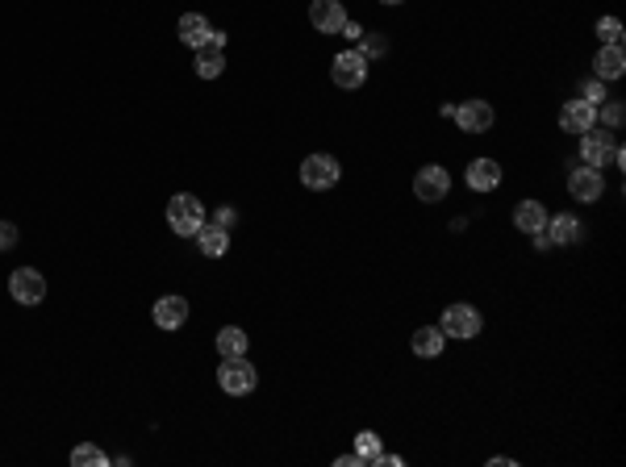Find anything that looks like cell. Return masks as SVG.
I'll return each instance as SVG.
<instances>
[{
    "label": "cell",
    "mask_w": 626,
    "mask_h": 467,
    "mask_svg": "<svg viewBox=\"0 0 626 467\" xmlns=\"http://www.w3.org/2000/svg\"><path fill=\"white\" fill-rule=\"evenodd\" d=\"M581 163L584 167H622L626 163V154H622V146H618V138H614V130H602L597 134V126L589 134H581Z\"/></svg>",
    "instance_id": "obj_1"
},
{
    "label": "cell",
    "mask_w": 626,
    "mask_h": 467,
    "mask_svg": "<svg viewBox=\"0 0 626 467\" xmlns=\"http://www.w3.org/2000/svg\"><path fill=\"white\" fill-rule=\"evenodd\" d=\"M205 205H201V196L193 192H175L172 201H167V226H172V234H180V238H193L196 229L205 226Z\"/></svg>",
    "instance_id": "obj_2"
},
{
    "label": "cell",
    "mask_w": 626,
    "mask_h": 467,
    "mask_svg": "<svg viewBox=\"0 0 626 467\" xmlns=\"http://www.w3.org/2000/svg\"><path fill=\"white\" fill-rule=\"evenodd\" d=\"M217 384H222V392H230V397H247V392H255L260 376H255V368L247 363V355H234V359H222Z\"/></svg>",
    "instance_id": "obj_3"
},
{
    "label": "cell",
    "mask_w": 626,
    "mask_h": 467,
    "mask_svg": "<svg viewBox=\"0 0 626 467\" xmlns=\"http://www.w3.org/2000/svg\"><path fill=\"white\" fill-rule=\"evenodd\" d=\"M338 175H343V167H338L335 154H309V159H301V184L313 188V192L335 188Z\"/></svg>",
    "instance_id": "obj_4"
},
{
    "label": "cell",
    "mask_w": 626,
    "mask_h": 467,
    "mask_svg": "<svg viewBox=\"0 0 626 467\" xmlns=\"http://www.w3.org/2000/svg\"><path fill=\"white\" fill-rule=\"evenodd\" d=\"M439 330H443L447 338H464V342H472L480 330H485V317L476 313L472 304H447L443 322H439Z\"/></svg>",
    "instance_id": "obj_5"
},
{
    "label": "cell",
    "mask_w": 626,
    "mask_h": 467,
    "mask_svg": "<svg viewBox=\"0 0 626 467\" xmlns=\"http://www.w3.org/2000/svg\"><path fill=\"white\" fill-rule=\"evenodd\" d=\"M447 192H451V175H447V167L426 163L418 175H413V196H418V201H426V205H439V201H447Z\"/></svg>",
    "instance_id": "obj_6"
},
{
    "label": "cell",
    "mask_w": 626,
    "mask_h": 467,
    "mask_svg": "<svg viewBox=\"0 0 626 467\" xmlns=\"http://www.w3.org/2000/svg\"><path fill=\"white\" fill-rule=\"evenodd\" d=\"M367 59L359 55V51H343V55H335V63H330V79H335L338 88H346V92H356V88L367 84Z\"/></svg>",
    "instance_id": "obj_7"
},
{
    "label": "cell",
    "mask_w": 626,
    "mask_h": 467,
    "mask_svg": "<svg viewBox=\"0 0 626 467\" xmlns=\"http://www.w3.org/2000/svg\"><path fill=\"white\" fill-rule=\"evenodd\" d=\"M568 192H573V201H581V205H597L605 196V180L597 167H584L576 163L573 172H568Z\"/></svg>",
    "instance_id": "obj_8"
},
{
    "label": "cell",
    "mask_w": 626,
    "mask_h": 467,
    "mask_svg": "<svg viewBox=\"0 0 626 467\" xmlns=\"http://www.w3.org/2000/svg\"><path fill=\"white\" fill-rule=\"evenodd\" d=\"M196 76L201 79H217L222 71H226V33L222 30H213L209 33V42L196 51Z\"/></svg>",
    "instance_id": "obj_9"
},
{
    "label": "cell",
    "mask_w": 626,
    "mask_h": 467,
    "mask_svg": "<svg viewBox=\"0 0 626 467\" xmlns=\"http://www.w3.org/2000/svg\"><path fill=\"white\" fill-rule=\"evenodd\" d=\"M455 121H460V130L464 134H488L493 130V121H497V113H493V105L488 100H464V105H455V113H451Z\"/></svg>",
    "instance_id": "obj_10"
},
{
    "label": "cell",
    "mask_w": 626,
    "mask_h": 467,
    "mask_svg": "<svg viewBox=\"0 0 626 467\" xmlns=\"http://www.w3.org/2000/svg\"><path fill=\"white\" fill-rule=\"evenodd\" d=\"M9 296L17 304H43L46 301V280L43 272H33V267H17L9 276Z\"/></svg>",
    "instance_id": "obj_11"
},
{
    "label": "cell",
    "mask_w": 626,
    "mask_h": 467,
    "mask_svg": "<svg viewBox=\"0 0 626 467\" xmlns=\"http://www.w3.org/2000/svg\"><path fill=\"white\" fill-rule=\"evenodd\" d=\"M597 126V105H589V100H568L560 109V130L564 134H589Z\"/></svg>",
    "instance_id": "obj_12"
},
{
    "label": "cell",
    "mask_w": 626,
    "mask_h": 467,
    "mask_svg": "<svg viewBox=\"0 0 626 467\" xmlns=\"http://www.w3.org/2000/svg\"><path fill=\"white\" fill-rule=\"evenodd\" d=\"M309 25L318 33H338L346 25L343 0H313V5H309Z\"/></svg>",
    "instance_id": "obj_13"
},
{
    "label": "cell",
    "mask_w": 626,
    "mask_h": 467,
    "mask_svg": "<svg viewBox=\"0 0 626 467\" xmlns=\"http://www.w3.org/2000/svg\"><path fill=\"white\" fill-rule=\"evenodd\" d=\"M464 184L472 192H493V188H501V163L497 159H472L464 172Z\"/></svg>",
    "instance_id": "obj_14"
},
{
    "label": "cell",
    "mask_w": 626,
    "mask_h": 467,
    "mask_svg": "<svg viewBox=\"0 0 626 467\" xmlns=\"http://www.w3.org/2000/svg\"><path fill=\"white\" fill-rule=\"evenodd\" d=\"M155 326L159 330H180L184 322H188V301H184V296H159V301H155Z\"/></svg>",
    "instance_id": "obj_15"
},
{
    "label": "cell",
    "mask_w": 626,
    "mask_h": 467,
    "mask_svg": "<svg viewBox=\"0 0 626 467\" xmlns=\"http://www.w3.org/2000/svg\"><path fill=\"white\" fill-rule=\"evenodd\" d=\"M175 33H180L184 46H193V51H201V46L209 42V33H213V25H209V17H201V13H184L180 25H175Z\"/></svg>",
    "instance_id": "obj_16"
},
{
    "label": "cell",
    "mask_w": 626,
    "mask_h": 467,
    "mask_svg": "<svg viewBox=\"0 0 626 467\" xmlns=\"http://www.w3.org/2000/svg\"><path fill=\"white\" fill-rule=\"evenodd\" d=\"M626 71V55H622V46H602L593 55V76L602 79V84H610V79H622Z\"/></svg>",
    "instance_id": "obj_17"
},
{
    "label": "cell",
    "mask_w": 626,
    "mask_h": 467,
    "mask_svg": "<svg viewBox=\"0 0 626 467\" xmlns=\"http://www.w3.org/2000/svg\"><path fill=\"white\" fill-rule=\"evenodd\" d=\"M410 347H413V355H422V359H439L447 347V334L439 326H422V330H413Z\"/></svg>",
    "instance_id": "obj_18"
},
{
    "label": "cell",
    "mask_w": 626,
    "mask_h": 467,
    "mask_svg": "<svg viewBox=\"0 0 626 467\" xmlns=\"http://www.w3.org/2000/svg\"><path fill=\"white\" fill-rule=\"evenodd\" d=\"M193 238L201 242V255H209V259H222V255L230 250V234L222 226H213V221H205V226L196 229Z\"/></svg>",
    "instance_id": "obj_19"
},
{
    "label": "cell",
    "mask_w": 626,
    "mask_h": 467,
    "mask_svg": "<svg viewBox=\"0 0 626 467\" xmlns=\"http://www.w3.org/2000/svg\"><path fill=\"white\" fill-rule=\"evenodd\" d=\"M551 234V242L555 247H573V242H581V221L568 218V213H555V218H547V226H543Z\"/></svg>",
    "instance_id": "obj_20"
},
{
    "label": "cell",
    "mask_w": 626,
    "mask_h": 467,
    "mask_svg": "<svg viewBox=\"0 0 626 467\" xmlns=\"http://www.w3.org/2000/svg\"><path fill=\"white\" fill-rule=\"evenodd\" d=\"M514 226H518L522 234H535V229L547 226V209H543V201H522V205L514 209Z\"/></svg>",
    "instance_id": "obj_21"
},
{
    "label": "cell",
    "mask_w": 626,
    "mask_h": 467,
    "mask_svg": "<svg viewBox=\"0 0 626 467\" xmlns=\"http://www.w3.org/2000/svg\"><path fill=\"white\" fill-rule=\"evenodd\" d=\"M217 355H222V359L247 355V330H238V326L222 330V334H217Z\"/></svg>",
    "instance_id": "obj_22"
},
{
    "label": "cell",
    "mask_w": 626,
    "mask_h": 467,
    "mask_svg": "<svg viewBox=\"0 0 626 467\" xmlns=\"http://www.w3.org/2000/svg\"><path fill=\"white\" fill-rule=\"evenodd\" d=\"M356 51L367 59V63H372V59L389 55V38H384V33H376V30H372V33L364 30V38H359V46H356Z\"/></svg>",
    "instance_id": "obj_23"
},
{
    "label": "cell",
    "mask_w": 626,
    "mask_h": 467,
    "mask_svg": "<svg viewBox=\"0 0 626 467\" xmlns=\"http://www.w3.org/2000/svg\"><path fill=\"white\" fill-rule=\"evenodd\" d=\"M356 455L364 459V463H376L384 451H380V434H372V430H359L356 434Z\"/></svg>",
    "instance_id": "obj_24"
},
{
    "label": "cell",
    "mask_w": 626,
    "mask_h": 467,
    "mask_svg": "<svg viewBox=\"0 0 626 467\" xmlns=\"http://www.w3.org/2000/svg\"><path fill=\"white\" fill-rule=\"evenodd\" d=\"M105 463H109L105 451L92 446V443H80L76 451H71V467H105Z\"/></svg>",
    "instance_id": "obj_25"
},
{
    "label": "cell",
    "mask_w": 626,
    "mask_h": 467,
    "mask_svg": "<svg viewBox=\"0 0 626 467\" xmlns=\"http://www.w3.org/2000/svg\"><path fill=\"white\" fill-rule=\"evenodd\" d=\"M597 38H602V46H622V22L618 17H602L597 22Z\"/></svg>",
    "instance_id": "obj_26"
},
{
    "label": "cell",
    "mask_w": 626,
    "mask_h": 467,
    "mask_svg": "<svg viewBox=\"0 0 626 467\" xmlns=\"http://www.w3.org/2000/svg\"><path fill=\"white\" fill-rule=\"evenodd\" d=\"M597 117L605 121V130H622V117H626V109H622V100H610V105H605L602 113H597Z\"/></svg>",
    "instance_id": "obj_27"
},
{
    "label": "cell",
    "mask_w": 626,
    "mask_h": 467,
    "mask_svg": "<svg viewBox=\"0 0 626 467\" xmlns=\"http://www.w3.org/2000/svg\"><path fill=\"white\" fill-rule=\"evenodd\" d=\"M581 100H589V105H597V100H605V84H602V79H584V84H581Z\"/></svg>",
    "instance_id": "obj_28"
},
{
    "label": "cell",
    "mask_w": 626,
    "mask_h": 467,
    "mask_svg": "<svg viewBox=\"0 0 626 467\" xmlns=\"http://www.w3.org/2000/svg\"><path fill=\"white\" fill-rule=\"evenodd\" d=\"M17 247V226L13 221H0V250H13Z\"/></svg>",
    "instance_id": "obj_29"
},
{
    "label": "cell",
    "mask_w": 626,
    "mask_h": 467,
    "mask_svg": "<svg viewBox=\"0 0 626 467\" xmlns=\"http://www.w3.org/2000/svg\"><path fill=\"white\" fill-rule=\"evenodd\" d=\"M213 226H222L230 234V229L238 226V213H234V209H217V213H213Z\"/></svg>",
    "instance_id": "obj_30"
},
{
    "label": "cell",
    "mask_w": 626,
    "mask_h": 467,
    "mask_svg": "<svg viewBox=\"0 0 626 467\" xmlns=\"http://www.w3.org/2000/svg\"><path fill=\"white\" fill-rule=\"evenodd\" d=\"M338 33H343V38H351V42H359V38H364V25H359V22H351V17H346V25H343V30H338Z\"/></svg>",
    "instance_id": "obj_31"
},
{
    "label": "cell",
    "mask_w": 626,
    "mask_h": 467,
    "mask_svg": "<svg viewBox=\"0 0 626 467\" xmlns=\"http://www.w3.org/2000/svg\"><path fill=\"white\" fill-rule=\"evenodd\" d=\"M380 5H401V0H380Z\"/></svg>",
    "instance_id": "obj_32"
}]
</instances>
